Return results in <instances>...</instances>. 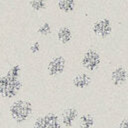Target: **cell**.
Here are the masks:
<instances>
[{"mask_svg": "<svg viewBox=\"0 0 128 128\" xmlns=\"http://www.w3.org/2000/svg\"><path fill=\"white\" fill-rule=\"evenodd\" d=\"M92 82L91 76L86 72H81L76 74L72 79V84L77 89H85Z\"/></svg>", "mask_w": 128, "mask_h": 128, "instance_id": "cell-8", "label": "cell"}, {"mask_svg": "<svg viewBox=\"0 0 128 128\" xmlns=\"http://www.w3.org/2000/svg\"><path fill=\"white\" fill-rule=\"evenodd\" d=\"M56 37H57V40L61 44L66 45L71 42L73 38V33H72V30L68 26H62L57 30Z\"/></svg>", "mask_w": 128, "mask_h": 128, "instance_id": "cell-10", "label": "cell"}, {"mask_svg": "<svg viewBox=\"0 0 128 128\" xmlns=\"http://www.w3.org/2000/svg\"><path fill=\"white\" fill-rule=\"evenodd\" d=\"M33 106L30 101L26 99H17L15 100L9 108L10 115L12 119L17 123L25 122L32 114Z\"/></svg>", "mask_w": 128, "mask_h": 128, "instance_id": "cell-2", "label": "cell"}, {"mask_svg": "<svg viewBox=\"0 0 128 128\" xmlns=\"http://www.w3.org/2000/svg\"><path fill=\"white\" fill-rule=\"evenodd\" d=\"M29 6L32 10L38 12L41 10H44L47 6V0H30Z\"/></svg>", "mask_w": 128, "mask_h": 128, "instance_id": "cell-13", "label": "cell"}, {"mask_svg": "<svg viewBox=\"0 0 128 128\" xmlns=\"http://www.w3.org/2000/svg\"><path fill=\"white\" fill-rule=\"evenodd\" d=\"M78 116V111L74 107H69L66 108L61 115V122L64 124L66 127H71L74 123V121L77 119Z\"/></svg>", "mask_w": 128, "mask_h": 128, "instance_id": "cell-9", "label": "cell"}, {"mask_svg": "<svg viewBox=\"0 0 128 128\" xmlns=\"http://www.w3.org/2000/svg\"><path fill=\"white\" fill-rule=\"evenodd\" d=\"M22 68L20 64H14L9 67L4 75L0 76V96L6 99L16 97L22 88L21 81Z\"/></svg>", "mask_w": 128, "mask_h": 128, "instance_id": "cell-1", "label": "cell"}, {"mask_svg": "<svg viewBox=\"0 0 128 128\" xmlns=\"http://www.w3.org/2000/svg\"><path fill=\"white\" fill-rule=\"evenodd\" d=\"M102 62V58L100 53L95 49H88L86 50L80 60L81 66L89 71V72H95L100 68Z\"/></svg>", "mask_w": 128, "mask_h": 128, "instance_id": "cell-3", "label": "cell"}, {"mask_svg": "<svg viewBox=\"0 0 128 128\" xmlns=\"http://www.w3.org/2000/svg\"><path fill=\"white\" fill-rule=\"evenodd\" d=\"M76 5H77V0H58L57 1V8L65 14H69L73 12L76 9Z\"/></svg>", "mask_w": 128, "mask_h": 128, "instance_id": "cell-11", "label": "cell"}, {"mask_svg": "<svg viewBox=\"0 0 128 128\" xmlns=\"http://www.w3.org/2000/svg\"><path fill=\"white\" fill-rule=\"evenodd\" d=\"M37 33L40 34L41 36H44V37L50 35V34L52 33V26H51V24H50L49 22H44V23H42V24L38 27Z\"/></svg>", "mask_w": 128, "mask_h": 128, "instance_id": "cell-14", "label": "cell"}, {"mask_svg": "<svg viewBox=\"0 0 128 128\" xmlns=\"http://www.w3.org/2000/svg\"><path fill=\"white\" fill-rule=\"evenodd\" d=\"M40 48H41V46H40L39 41H34V42L30 45L29 50H30V52H31L32 54H37V53L40 51Z\"/></svg>", "mask_w": 128, "mask_h": 128, "instance_id": "cell-15", "label": "cell"}, {"mask_svg": "<svg viewBox=\"0 0 128 128\" xmlns=\"http://www.w3.org/2000/svg\"><path fill=\"white\" fill-rule=\"evenodd\" d=\"M110 79L114 86L120 87L124 85L128 79V72L126 68L122 65L116 66L110 73Z\"/></svg>", "mask_w": 128, "mask_h": 128, "instance_id": "cell-7", "label": "cell"}, {"mask_svg": "<svg viewBox=\"0 0 128 128\" xmlns=\"http://www.w3.org/2000/svg\"><path fill=\"white\" fill-rule=\"evenodd\" d=\"M118 128H128V118L127 119H124L121 121V123L119 124Z\"/></svg>", "mask_w": 128, "mask_h": 128, "instance_id": "cell-16", "label": "cell"}, {"mask_svg": "<svg viewBox=\"0 0 128 128\" xmlns=\"http://www.w3.org/2000/svg\"><path fill=\"white\" fill-rule=\"evenodd\" d=\"M80 128H92L94 125V118L91 114H83L79 119Z\"/></svg>", "mask_w": 128, "mask_h": 128, "instance_id": "cell-12", "label": "cell"}, {"mask_svg": "<svg viewBox=\"0 0 128 128\" xmlns=\"http://www.w3.org/2000/svg\"><path fill=\"white\" fill-rule=\"evenodd\" d=\"M112 23L108 17H103L96 20L91 27L92 33L100 39L108 38L112 33Z\"/></svg>", "mask_w": 128, "mask_h": 128, "instance_id": "cell-4", "label": "cell"}, {"mask_svg": "<svg viewBox=\"0 0 128 128\" xmlns=\"http://www.w3.org/2000/svg\"><path fill=\"white\" fill-rule=\"evenodd\" d=\"M67 66V62L64 56L62 55H57L49 60L47 63V72L50 76L56 77L61 75Z\"/></svg>", "mask_w": 128, "mask_h": 128, "instance_id": "cell-5", "label": "cell"}, {"mask_svg": "<svg viewBox=\"0 0 128 128\" xmlns=\"http://www.w3.org/2000/svg\"><path fill=\"white\" fill-rule=\"evenodd\" d=\"M33 128H61L59 117L54 113H48L36 119Z\"/></svg>", "mask_w": 128, "mask_h": 128, "instance_id": "cell-6", "label": "cell"}]
</instances>
